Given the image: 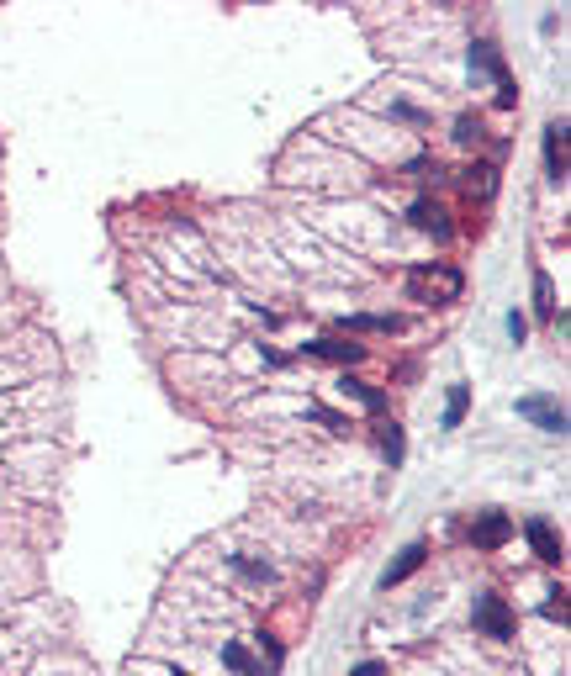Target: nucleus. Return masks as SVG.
<instances>
[{"instance_id":"nucleus-17","label":"nucleus","mask_w":571,"mask_h":676,"mask_svg":"<svg viewBox=\"0 0 571 676\" xmlns=\"http://www.w3.org/2000/svg\"><path fill=\"white\" fill-rule=\"evenodd\" d=\"M534 312H540V323H556V286H550V275H534Z\"/></svg>"},{"instance_id":"nucleus-13","label":"nucleus","mask_w":571,"mask_h":676,"mask_svg":"<svg viewBox=\"0 0 571 676\" xmlns=\"http://www.w3.org/2000/svg\"><path fill=\"white\" fill-rule=\"evenodd\" d=\"M339 386H344V397H355L365 412H386V391H381V386H371V381H355V375H344Z\"/></svg>"},{"instance_id":"nucleus-15","label":"nucleus","mask_w":571,"mask_h":676,"mask_svg":"<svg viewBox=\"0 0 571 676\" xmlns=\"http://www.w3.org/2000/svg\"><path fill=\"white\" fill-rule=\"evenodd\" d=\"M223 666L238 671V676H265V661H254L244 645H223Z\"/></svg>"},{"instance_id":"nucleus-7","label":"nucleus","mask_w":571,"mask_h":676,"mask_svg":"<svg viewBox=\"0 0 571 676\" xmlns=\"http://www.w3.org/2000/svg\"><path fill=\"white\" fill-rule=\"evenodd\" d=\"M307 354H312V360H328V365H360V360H365V344H344V338H312Z\"/></svg>"},{"instance_id":"nucleus-1","label":"nucleus","mask_w":571,"mask_h":676,"mask_svg":"<svg viewBox=\"0 0 571 676\" xmlns=\"http://www.w3.org/2000/svg\"><path fill=\"white\" fill-rule=\"evenodd\" d=\"M466 291V275L455 265H413L408 270V296L423 307H445V302H460Z\"/></svg>"},{"instance_id":"nucleus-12","label":"nucleus","mask_w":571,"mask_h":676,"mask_svg":"<svg viewBox=\"0 0 571 676\" xmlns=\"http://www.w3.org/2000/svg\"><path fill=\"white\" fill-rule=\"evenodd\" d=\"M423 555H429V550H423V544H408V550H402V555L392 560V566H386V571H381V587H386V592H392V587H397V581H408V576H413V571L423 566Z\"/></svg>"},{"instance_id":"nucleus-26","label":"nucleus","mask_w":571,"mask_h":676,"mask_svg":"<svg viewBox=\"0 0 571 676\" xmlns=\"http://www.w3.org/2000/svg\"><path fill=\"white\" fill-rule=\"evenodd\" d=\"M175 676H186V671H175Z\"/></svg>"},{"instance_id":"nucleus-24","label":"nucleus","mask_w":571,"mask_h":676,"mask_svg":"<svg viewBox=\"0 0 571 676\" xmlns=\"http://www.w3.org/2000/svg\"><path fill=\"white\" fill-rule=\"evenodd\" d=\"M508 333H513V344H524V333H529V323L519 312H508Z\"/></svg>"},{"instance_id":"nucleus-2","label":"nucleus","mask_w":571,"mask_h":676,"mask_svg":"<svg viewBox=\"0 0 571 676\" xmlns=\"http://www.w3.org/2000/svg\"><path fill=\"white\" fill-rule=\"evenodd\" d=\"M471 624H476V634H487V640H513V608H508V597H497V592H476V603H471Z\"/></svg>"},{"instance_id":"nucleus-5","label":"nucleus","mask_w":571,"mask_h":676,"mask_svg":"<svg viewBox=\"0 0 571 676\" xmlns=\"http://www.w3.org/2000/svg\"><path fill=\"white\" fill-rule=\"evenodd\" d=\"M519 418H529L534 428H545V434H566V407L550 402V397H519Z\"/></svg>"},{"instance_id":"nucleus-16","label":"nucleus","mask_w":571,"mask_h":676,"mask_svg":"<svg viewBox=\"0 0 571 676\" xmlns=\"http://www.w3.org/2000/svg\"><path fill=\"white\" fill-rule=\"evenodd\" d=\"M466 407H471V386H466V381H455V386H450V397H445V428H460Z\"/></svg>"},{"instance_id":"nucleus-3","label":"nucleus","mask_w":571,"mask_h":676,"mask_svg":"<svg viewBox=\"0 0 571 676\" xmlns=\"http://www.w3.org/2000/svg\"><path fill=\"white\" fill-rule=\"evenodd\" d=\"M508 539H513L508 513H497V507H482V513L471 518V544H476V550H503Z\"/></svg>"},{"instance_id":"nucleus-14","label":"nucleus","mask_w":571,"mask_h":676,"mask_svg":"<svg viewBox=\"0 0 571 676\" xmlns=\"http://www.w3.org/2000/svg\"><path fill=\"white\" fill-rule=\"evenodd\" d=\"M376 449L386 455V465L397 471V465H402V428L397 423H376Z\"/></svg>"},{"instance_id":"nucleus-20","label":"nucleus","mask_w":571,"mask_h":676,"mask_svg":"<svg viewBox=\"0 0 571 676\" xmlns=\"http://www.w3.org/2000/svg\"><path fill=\"white\" fill-rule=\"evenodd\" d=\"M260 650H265V671H281V661H286V655H281V645H275L270 634H260Z\"/></svg>"},{"instance_id":"nucleus-8","label":"nucleus","mask_w":571,"mask_h":676,"mask_svg":"<svg viewBox=\"0 0 571 676\" xmlns=\"http://www.w3.org/2000/svg\"><path fill=\"white\" fill-rule=\"evenodd\" d=\"M545 175L550 180H566V122H550L545 127Z\"/></svg>"},{"instance_id":"nucleus-6","label":"nucleus","mask_w":571,"mask_h":676,"mask_svg":"<svg viewBox=\"0 0 571 676\" xmlns=\"http://www.w3.org/2000/svg\"><path fill=\"white\" fill-rule=\"evenodd\" d=\"M524 539L534 544V555H540V560H545V566H561V560H566V550H561V539H556V529H550V523H545V518H529V523H524Z\"/></svg>"},{"instance_id":"nucleus-18","label":"nucleus","mask_w":571,"mask_h":676,"mask_svg":"<svg viewBox=\"0 0 571 676\" xmlns=\"http://www.w3.org/2000/svg\"><path fill=\"white\" fill-rule=\"evenodd\" d=\"M482 138H487L482 117H471V111H466V117H455V143L460 148H471V143H482Z\"/></svg>"},{"instance_id":"nucleus-4","label":"nucleus","mask_w":571,"mask_h":676,"mask_svg":"<svg viewBox=\"0 0 571 676\" xmlns=\"http://www.w3.org/2000/svg\"><path fill=\"white\" fill-rule=\"evenodd\" d=\"M408 217H413V228H418V233H434L439 243L455 238V222H450V212H445V206H439L434 196H418V201L408 206Z\"/></svg>"},{"instance_id":"nucleus-11","label":"nucleus","mask_w":571,"mask_h":676,"mask_svg":"<svg viewBox=\"0 0 571 676\" xmlns=\"http://www.w3.org/2000/svg\"><path fill=\"white\" fill-rule=\"evenodd\" d=\"M471 74H476V80H492V85L508 80V69H503V59H497L492 43H471Z\"/></svg>"},{"instance_id":"nucleus-22","label":"nucleus","mask_w":571,"mask_h":676,"mask_svg":"<svg viewBox=\"0 0 571 676\" xmlns=\"http://www.w3.org/2000/svg\"><path fill=\"white\" fill-rule=\"evenodd\" d=\"M312 418H318V423H328L334 434H349V418H339V412H328V407H312Z\"/></svg>"},{"instance_id":"nucleus-23","label":"nucleus","mask_w":571,"mask_h":676,"mask_svg":"<svg viewBox=\"0 0 571 676\" xmlns=\"http://www.w3.org/2000/svg\"><path fill=\"white\" fill-rule=\"evenodd\" d=\"M497 106H503V111H513V106H519V90H513V80H503V85H497Z\"/></svg>"},{"instance_id":"nucleus-10","label":"nucleus","mask_w":571,"mask_h":676,"mask_svg":"<svg viewBox=\"0 0 571 676\" xmlns=\"http://www.w3.org/2000/svg\"><path fill=\"white\" fill-rule=\"evenodd\" d=\"M344 328L349 333H402V328H408V317H397V312H360V317H344Z\"/></svg>"},{"instance_id":"nucleus-9","label":"nucleus","mask_w":571,"mask_h":676,"mask_svg":"<svg viewBox=\"0 0 571 676\" xmlns=\"http://www.w3.org/2000/svg\"><path fill=\"white\" fill-rule=\"evenodd\" d=\"M460 185H466L471 201H492V196H497V164H471V169H460Z\"/></svg>"},{"instance_id":"nucleus-21","label":"nucleus","mask_w":571,"mask_h":676,"mask_svg":"<svg viewBox=\"0 0 571 676\" xmlns=\"http://www.w3.org/2000/svg\"><path fill=\"white\" fill-rule=\"evenodd\" d=\"M233 566L244 571V576H254V581H275V571H270V566H254V560H244V555H233Z\"/></svg>"},{"instance_id":"nucleus-19","label":"nucleus","mask_w":571,"mask_h":676,"mask_svg":"<svg viewBox=\"0 0 571 676\" xmlns=\"http://www.w3.org/2000/svg\"><path fill=\"white\" fill-rule=\"evenodd\" d=\"M545 618H550V624H566V618H571V608H566V592H550Z\"/></svg>"},{"instance_id":"nucleus-25","label":"nucleus","mask_w":571,"mask_h":676,"mask_svg":"<svg viewBox=\"0 0 571 676\" xmlns=\"http://www.w3.org/2000/svg\"><path fill=\"white\" fill-rule=\"evenodd\" d=\"M381 671H386L381 661H360V666H355V671H349V676H381Z\"/></svg>"}]
</instances>
